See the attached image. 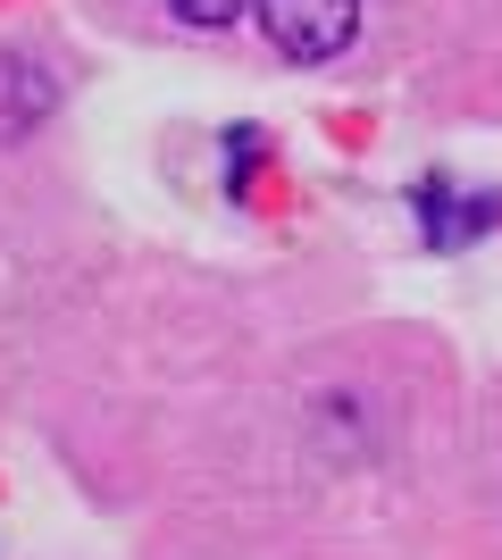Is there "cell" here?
I'll list each match as a JSON object with an SVG mask.
<instances>
[{
  "mask_svg": "<svg viewBox=\"0 0 502 560\" xmlns=\"http://www.w3.org/2000/svg\"><path fill=\"white\" fill-rule=\"evenodd\" d=\"M352 25H360V0H260V34L302 68L335 59L352 43Z\"/></svg>",
  "mask_w": 502,
  "mask_h": 560,
  "instance_id": "1",
  "label": "cell"
},
{
  "mask_svg": "<svg viewBox=\"0 0 502 560\" xmlns=\"http://www.w3.org/2000/svg\"><path fill=\"white\" fill-rule=\"evenodd\" d=\"M50 101H59V84H50L43 59H17V50H0V142L25 135V126H43Z\"/></svg>",
  "mask_w": 502,
  "mask_h": 560,
  "instance_id": "2",
  "label": "cell"
},
{
  "mask_svg": "<svg viewBox=\"0 0 502 560\" xmlns=\"http://www.w3.org/2000/svg\"><path fill=\"white\" fill-rule=\"evenodd\" d=\"M410 210H419V226H428V243H469V234H486L494 226V201H453V185L444 176H428V185L410 192Z\"/></svg>",
  "mask_w": 502,
  "mask_h": 560,
  "instance_id": "3",
  "label": "cell"
},
{
  "mask_svg": "<svg viewBox=\"0 0 502 560\" xmlns=\"http://www.w3.org/2000/svg\"><path fill=\"white\" fill-rule=\"evenodd\" d=\"M176 25H192V34H218V25H235V9L243 0H160Z\"/></svg>",
  "mask_w": 502,
  "mask_h": 560,
  "instance_id": "4",
  "label": "cell"
}]
</instances>
